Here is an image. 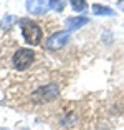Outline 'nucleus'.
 I'll list each match as a JSON object with an SVG mask.
<instances>
[{
	"label": "nucleus",
	"instance_id": "obj_8",
	"mask_svg": "<svg viewBox=\"0 0 124 130\" xmlns=\"http://www.w3.org/2000/svg\"><path fill=\"white\" fill-rule=\"evenodd\" d=\"M71 8H75V10H84L86 8V2H83V0H71Z\"/></svg>",
	"mask_w": 124,
	"mask_h": 130
},
{
	"label": "nucleus",
	"instance_id": "obj_4",
	"mask_svg": "<svg viewBox=\"0 0 124 130\" xmlns=\"http://www.w3.org/2000/svg\"><path fill=\"white\" fill-rule=\"evenodd\" d=\"M70 40V32L68 30H61V32H55L51 37L46 40V48L50 50H56V48H63Z\"/></svg>",
	"mask_w": 124,
	"mask_h": 130
},
{
	"label": "nucleus",
	"instance_id": "obj_1",
	"mask_svg": "<svg viewBox=\"0 0 124 130\" xmlns=\"http://www.w3.org/2000/svg\"><path fill=\"white\" fill-rule=\"evenodd\" d=\"M20 30H22V35L25 38V42L28 45H38L43 38V32H41V27L38 25L35 20L32 19H20L18 22Z\"/></svg>",
	"mask_w": 124,
	"mask_h": 130
},
{
	"label": "nucleus",
	"instance_id": "obj_9",
	"mask_svg": "<svg viewBox=\"0 0 124 130\" xmlns=\"http://www.w3.org/2000/svg\"><path fill=\"white\" fill-rule=\"evenodd\" d=\"M0 130H10V128H0Z\"/></svg>",
	"mask_w": 124,
	"mask_h": 130
},
{
	"label": "nucleus",
	"instance_id": "obj_2",
	"mask_svg": "<svg viewBox=\"0 0 124 130\" xmlns=\"http://www.w3.org/2000/svg\"><path fill=\"white\" fill-rule=\"evenodd\" d=\"M35 60V52L32 48H18L13 54V58H12V63L18 72H23L33 63Z\"/></svg>",
	"mask_w": 124,
	"mask_h": 130
},
{
	"label": "nucleus",
	"instance_id": "obj_5",
	"mask_svg": "<svg viewBox=\"0 0 124 130\" xmlns=\"http://www.w3.org/2000/svg\"><path fill=\"white\" fill-rule=\"evenodd\" d=\"M88 22L89 20L86 17H70V19H66V28H68V32H75L78 28L84 27Z\"/></svg>",
	"mask_w": 124,
	"mask_h": 130
},
{
	"label": "nucleus",
	"instance_id": "obj_6",
	"mask_svg": "<svg viewBox=\"0 0 124 130\" xmlns=\"http://www.w3.org/2000/svg\"><path fill=\"white\" fill-rule=\"evenodd\" d=\"M26 8H28L30 12H33V13H43V12L46 10V7H45L43 2H33V4L28 2V4H26Z\"/></svg>",
	"mask_w": 124,
	"mask_h": 130
},
{
	"label": "nucleus",
	"instance_id": "obj_10",
	"mask_svg": "<svg viewBox=\"0 0 124 130\" xmlns=\"http://www.w3.org/2000/svg\"><path fill=\"white\" fill-rule=\"evenodd\" d=\"M121 5H122V10H124V4H121Z\"/></svg>",
	"mask_w": 124,
	"mask_h": 130
},
{
	"label": "nucleus",
	"instance_id": "obj_3",
	"mask_svg": "<svg viewBox=\"0 0 124 130\" xmlns=\"http://www.w3.org/2000/svg\"><path fill=\"white\" fill-rule=\"evenodd\" d=\"M58 93H60V87L56 84H48L40 87L33 93V100H37V102H51L53 99H56Z\"/></svg>",
	"mask_w": 124,
	"mask_h": 130
},
{
	"label": "nucleus",
	"instance_id": "obj_7",
	"mask_svg": "<svg viewBox=\"0 0 124 130\" xmlns=\"http://www.w3.org/2000/svg\"><path fill=\"white\" fill-rule=\"evenodd\" d=\"M93 13H96V15H113L114 12L111 8L101 5V4H94L93 5Z\"/></svg>",
	"mask_w": 124,
	"mask_h": 130
}]
</instances>
